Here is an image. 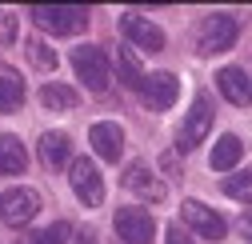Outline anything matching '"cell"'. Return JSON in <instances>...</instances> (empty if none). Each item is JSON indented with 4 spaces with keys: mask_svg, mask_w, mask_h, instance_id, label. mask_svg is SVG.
Here are the masks:
<instances>
[{
    "mask_svg": "<svg viewBox=\"0 0 252 244\" xmlns=\"http://www.w3.org/2000/svg\"><path fill=\"white\" fill-rule=\"evenodd\" d=\"M32 20L52 36H76L88 24V8H80V4H36Z\"/></svg>",
    "mask_w": 252,
    "mask_h": 244,
    "instance_id": "1",
    "label": "cell"
},
{
    "mask_svg": "<svg viewBox=\"0 0 252 244\" xmlns=\"http://www.w3.org/2000/svg\"><path fill=\"white\" fill-rule=\"evenodd\" d=\"M236 20L228 16V12H212V16H204L200 20V28H196V52L200 56H216V52H228L232 44H236Z\"/></svg>",
    "mask_w": 252,
    "mask_h": 244,
    "instance_id": "2",
    "label": "cell"
},
{
    "mask_svg": "<svg viewBox=\"0 0 252 244\" xmlns=\"http://www.w3.org/2000/svg\"><path fill=\"white\" fill-rule=\"evenodd\" d=\"M72 68H76L80 84H88L92 92H104V88H108V80H112L108 56H104L96 44H80V48H72Z\"/></svg>",
    "mask_w": 252,
    "mask_h": 244,
    "instance_id": "3",
    "label": "cell"
},
{
    "mask_svg": "<svg viewBox=\"0 0 252 244\" xmlns=\"http://www.w3.org/2000/svg\"><path fill=\"white\" fill-rule=\"evenodd\" d=\"M68 180H72V192H76V200H80V204L96 208V204L104 200V180H100V168L92 164L88 156H80V160H72V164H68Z\"/></svg>",
    "mask_w": 252,
    "mask_h": 244,
    "instance_id": "4",
    "label": "cell"
},
{
    "mask_svg": "<svg viewBox=\"0 0 252 244\" xmlns=\"http://www.w3.org/2000/svg\"><path fill=\"white\" fill-rule=\"evenodd\" d=\"M36 212H40V196L32 188H8V192H0V220H4V224L20 228V224L32 220Z\"/></svg>",
    "mask_w": 252,
    "mask_h": 244,
    "instance_id": "5",
    "label": "cell"
},
{
    "mask_svg": "<svg viewBox=\"0 0 252 244\" xmlns=\"http://www.w3.org/2000/svg\"><path fill=\"white\" fill-rule=\"evenodd\" d=\"M180 216H184L188 228H192L196 236H204V240H224V232H228L224 216L212 212L208 204H200V200H184V204H180Z\"/></svg>",
    "mask_w": 252,
    "mask_h": 244,
    "instance_id": "6",
    "label": "cell"
},
{
    "mask_svg": "<svg viewBox=\"0 0 252 244\" xmlns=\"http://www.w3.org/2000/svg\"><path fill=\"white\" fill-rule=\"evenodd\" d=\"M120 32H124L128 44H136V48H144V52H160V48H164L160 24H152V20L140 16V12H124V16H120Z\"/></svg>",
    "mask_w": 252,
    "mask_h": 244,
    "instance_id": "7",
    "label": "cell"
},
{
    "mask_svg": "<svg viewBox=\"0 0 252 244\" xmlns=\"http://www.w3.org/2000/svg\"><path fill=\"white\" fill-rule=\"evenodd\" d=\"M208 128H212V104H208V96H196L192 108H188V116H184V124H180V132H176V144L184 152L196 148L208 136Z\"/></svg>",
    "mask_w": 252,
    "mask_h": 244,
    "instance_id": "8",
    "label": "cell"
},
{
    "mask_svg": "<svg viewBox=\"0 0 252 244\" xmlns=\"http://www.w3.org/2000/svg\"><path fill=\"white\" fill-rule=\"evenodd\" d=\"M112 224H116V236L124 244H148L152 232H156V224H152V216L144 208H120L112 216Z\"/></svg>",
    "mask_w": 252,
    "mask_h": 244,
    "instance_id": "9",
    "label": "cell"
},
{
    "mask_svg": "<svg viewBox=\"0 0 252 244\" xmlns=\"http://www.w3.org/2000/svg\"><path fill=\"white\" fill-rule=\"evenodd\" d=\"M140 96H144V108L164 112V108H172L176 96H180V80H176L172 72H152V76H144Z\"/></svg>",
    "mask_w": 252,
    "mask_h": 244,
    "instance_id": "10",
    "label": "cell"
},
{
    "mask_svg": "<svg viewBox=\"0 0 252 244\" xmlns=\"http://www.w3.org/2000/svg\"><path fill=\"white\" fill-rule=\"evenodd\" d=\"M120 180H124V188L136 192L140 200H152V204H160V200H164V184H160V176H156L148 164H128Z\"/></svg>",
    "mask_w": 252,
    "mask_h": 244,
    "instance_id": "11",
    "label": "cell"
},
{
    "mask_svg": "<svg viewBox=\"0 0 252 244\" xmlns=\"http://www.w3.org/2000/svg\"><path fill=\"white\" fill-rule=\"evenodd\" d=\"M88 140H92V148H96L100 160H120V152H124V132H120V124L100 120V124L88 128Z\"/></svg>",
    "mask_w": 252,
    "mask_h": 244,
    "instance_id": "12",
    "label": "cell"
},
{
    "mask_svg": "<svg viewBox=\"0 0 252 244\" xmlns=\"http://www.w3.org/2000/svg\"><path fill=\"white\" fill-rule=\"evenodd\" d=\"M216 88H220V92H224V100H228V104H236V108H244V104L252 100L248 72H244V68H236V64H228V68H220V72H216Z\"/></svg>",
    "mask_w": 252,
    "mask_h": 244,
    "instance_id": "13",
    "label": "cell"
},
{
    "mask_svg": "<svg viewBox=\"0 0 252 244\" xmlns=\"http://www.w3.org/2000/svg\"><path fill=\"white\" fill-rule=\"evenodd\" d=\"M68 156H72V144H68L64 132H44V136H40V160H44L48 168H64Z\"/></svg>",
    "mask_w": 252,
    "mask_h": 244,
    "instance_id": "14",
    "label": "cell"
},
{
    "mask_svg": "<svg viewBox=\"0 0 252 244\" xmlns=\"http://www.w3.org/2000/svg\"><path fill=\"white\" fill-rule=\"evenodd\" d=\"M28 164V152L16 136H0V176H16Z\"/></svg>",
    "mask_w": 252,
    "mask_h": 244,
    "instance_id": "15",
    "label": "cell"
},
{
    "mask_svg": "<svg viewBox=\"0 0 252 244\" xmlns=\"http://www.w3.org/2000/svg\"><path fill=\"white\" fill-rule=\"evenodd\" d=\"M240 136H220L216 140V148H212V156H208V164H212V172H228L236 160H240Z\"/></svg>",
    "mask_w": 252,
    "mask_h": 244,
    "instance_id": "16",
    "label": "cell"
},
{
    "mask_svg": "<svg viewBox=\"0 0 252 244\" xmlns=\"http://www.w3.org/2000/svg\"><path fill=\"white\" fill-rule=\"evenodd\" d=\"M40 104H44V108H56V112H68V108L80 104V96L72 92L68 84H44V88H40Z\"/></svg>",
    "mask_w": 252,
    "mask_h": 244,
    "instance_id": "17",
    "label": "cell"
},
{
    "mask_svg": "<svg viewBox=\"0 0 252 244\" xmlns=\"http://www.w3.org/2000/svg\"><path fill=\"white\" fill-rule=\"evenodd\" d=\"M116 72H120V84H128V88H144V72H140V60H136V52L132 48H120V56H116Z\"/></svg>",
    "mask_w": 252,
    "mask_h": 244,
    "instance_id": "18",
    "label": "cell"
},
{
    "mask_svg": "<svg viewBox=\"0 0 252 244\" xmlns=\"http://www.w3.org/2000/svg\"><path fill=\"white\" fill-rule=\"evenodd\" d=\"M24 104V84L12 72H0V112H16Z\"/></svg>",
    "mask_w": 252,
    "mask_h": 244,
    "instance_id": "19",
    "label": "cell"
},
{
    "mask_svg": "<svg viewBox=\"0 0 252 244\" xmlns=\"http://www.w3.org/2000/svg\"><path fill=\"white\" fill-rule=\"evenodd\" d=\"M64 236H68V224H52L40 232H24L16 244H64Z\"/></svg>",
    "mask_w": 252,
    "mask_h": 244,
    "instance_id": "20",
    "label": "cell"
},
{
    "mask_svg": "<svg viewBox=\"0 0 252 244\" xmlns=\"http://www.w3.org/2000/svg\"><path fill=\"white\" fill-rule=\"evenodd\" d=\"M24 48H28V60H32V68H40V72L56 68V52H52L44 40H28Z\"/></svg>",
    "mask_w": 252,
    "mask_h": 244,
    "instance_id": "21",
    "label": "cell"
},
{
    "mask_svg": "<svg viewBox=\"0 0 252 244\" xmlns=\"http://www.w3.org/2000/svg\"><path fill=\"white\" fill-rule=\"evenodd\" d=\"M224 192H228L232 200H248V204H252V168L228 176V180H224Z\"/></svg>",
    "mask_w": 252,
    "mask_h": 244,
    "instance_id": "22",
    "label": "cell"
},
{
    "mask_svg": "<svg viewBox=\"0 0 252 244\" xmlns=\"http://www.w3.org/2000/svg\"><path fill=\"white\" fill-rule=\"evenodd\" d=\"M12 40H16V16L0 12V44H12Z\"/></svg>",
    "mask_w": 252,
    "mask_h": 244,
    "instance_id": "23",
    "label": "cell"
},
{
    "mask_svg": "<svg viewBox=\"0 0 252 244\" xmlns=\"http://www.w3.org/2000/svg\"><path fill=\"white\" fill-rule=\"evenodd\" d=\"M164 244H192V236H188L180 224H172V228H168V236H164Z\"/></svg>",
    "mask_w": 252,
    "mask_h": 244,
    "instance_id": "24",
    "label": "cell"
},
{
    "mask_svg": "<svg viewBox=\"0 0 252 244\" xmlns=\"http://www.w3.org/2000/svg\"><path fill=\"white\" fill-rule=\"evenodd\" d=\"M236 228H240V236H244V240L252 244V216H248V212H244V216L236 220Z\"/></svg>",
    "mask_w": 252,
    "mask_h": 244,
    "instance_id": "25",
    "label": "cell"
},
{
    "mask_svg": "<svg viewBox=\"0 0 252 244\" xmlns=\"http://www.w3.org/2000/svg\"><path fill=\"white\" fill-rule=\"evenodd\" d=\"M76 244H92V232H80V236H76Z\"/></svg>",
    "mask_w": 252,
    "mask_h": 244,
    "instance_id": "26",
    "label": "cell"
}]
</instances>
